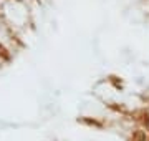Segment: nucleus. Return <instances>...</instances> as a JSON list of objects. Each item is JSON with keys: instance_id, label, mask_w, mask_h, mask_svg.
<instances>
[{"instance_id": "nucleus-1", "label": "nucleus", "mask_w": 149, "mask_h": 141, "mask_svg": "<svg viewBox=\"0 0 149 141\" xmlns=\"http://www.w3.org/2000/svg\"><path fill=\"white\" fill-rule=\"evenodd\" d=\"M146 126H148V128H149V114H148V116H146Z\"/></svg>"}]
</instances>
